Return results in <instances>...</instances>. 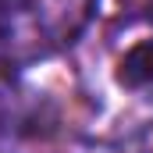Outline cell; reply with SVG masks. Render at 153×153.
Here are the masks:
<instances>
[{"label":"cell","mask_w":153,"mask_h":153,"mask_svg":"<svg viewBox=\"0 0 153 153\" xmlns=\"http://www.w3.org/2000/svg\"><path fill=\"white\" fill-rule=\"evenodd\" d=\"M117 82L135 89V85H153V39L135 43L121 61H117Z\"/></svg>","instance_id":"1"},{"label":"cell","mask_w":153,"mask_h":153,"mask_svg":"<svg viewBox=\"0 0 153 153\" xmlns=\"http://www.w3.org/2000/svg\"><path fill=\"white\" fill-rule=\"evenodd\" d=\"M7 78H11V71H7V64H4V61H0V89H4V85H7Z\"/></svg>","instance_id":"2"}]
</instances>
